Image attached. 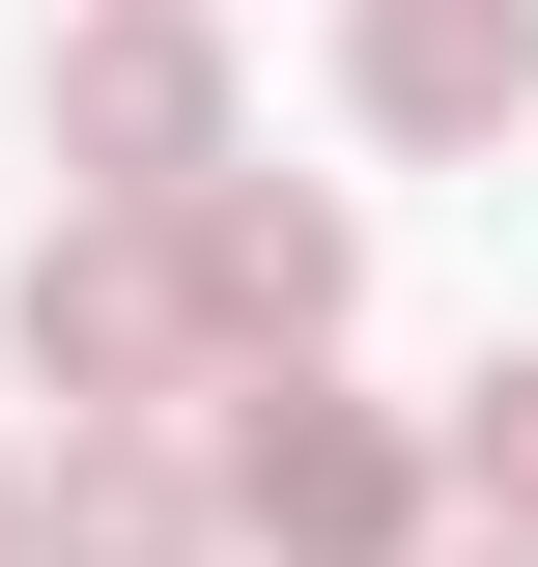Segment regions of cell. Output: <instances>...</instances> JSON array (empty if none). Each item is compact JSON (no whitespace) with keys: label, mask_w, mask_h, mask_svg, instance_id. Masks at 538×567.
Here are the masks:
<instances>
[{"label":"cell","mask_w":538,"mask_h":567,"mask_svg":"<svg viewBox=\"0 0 538 567\" xmlns=\"http://www.w3.org/2000/svg\"><path fill=\"white\" fill-rule=\"evenodd\" d=\"M340 114L369 142H510L538 114V0H340Z\"/></svg>","instance_id":"cell-5"},{"label":"cell","mask_w":538,"mask_h":567,"mask_svg":"<svg viewBox=\"0 0 538 567\" xmlns=\"http://www.w3.org/2000/svg\"><path fill=\"white\" fill-rule=\"evenodd\" d=\"M58 171H85V199H199V171H227V58H199V0L58 29Z\"/></svg>","instance_id":"cell-4"},{"label":"cell","mask_w":538,"mask_h":567,"mask_svg":"<svg viewBox=\"0 0 538 567\" xmlns=\"http://www.w3.org/2000/svg\"><path fill=\"white\" fill-rule=\"evenodd\" d=\"M0 511H29V454H0Z\"/></svg>","instance_id":"cell-8"},{"label":"cell","mask_w":538,"mask_h":567,"mask_svg":"<svg viewBox=\"0 0 538 567\" xmlns=\"http://www.w3.org/2000/svg\"><path fill=\"white\" fill-rule=\"evenodd\" d=\"M199 511L256 567H425V425H369V398H227V454H199Z\"/></svg>","instance_id":"cell-1"},{"label":"cell","mask_w":538,"mask_h":567,"mask_svg":"<svg viewBox=\"0 0 538 567\" xmlns=\"http://www.w3.org/2000/svg\"><path fill=\"white\" fill-rule=\"evenodd\" d=\"M227 511H199V454L170 425H58V483L0 511V567H199Z\"/></svg>","instance_id":"cell-6"},{"label":"cell","mask_w":538,"mask_h":567,"mask_svg":"<svg viewBox=\"0 0 538 567\" xmlns=\"http://www.w3.org/2000/svg\"><path fill=\"white\" fill-rule=\"evenodd\" d=\"M454 483H482V511L538 539V369H482V398H454Z\"/></svg>","instance_id":"cell-7"},{"label":"cell","mask_w":538,"mask_h":567,"mask_svg":"<svg viewBox=\"0 0 538 567\" xmlns=\"http://www.w3.org/2000/svg\"><path fill=\"white\" fill-rule=\"evenodd\" d=\"M0 341L58 369V425H142V398H199V312H170V227H142V199H85L58 256L0 284Z\"/></svg>","instance_id":"cell-3"},{"label":"cell","mask_w":538,"mask_h":567,"mask_svg":"<svg viewBox=\"0 0 538 567\" xmlns=\"http://www.w3.org/2000/svg\"><path fill=\"white\" fill-rule=\"evenodd\" d=\"M170 227V312H199V369H312L340 341V284H369V227L283 199V171H199V199H142Z\"/></svg>","instance_id":"cell-2"}]
</instances>
